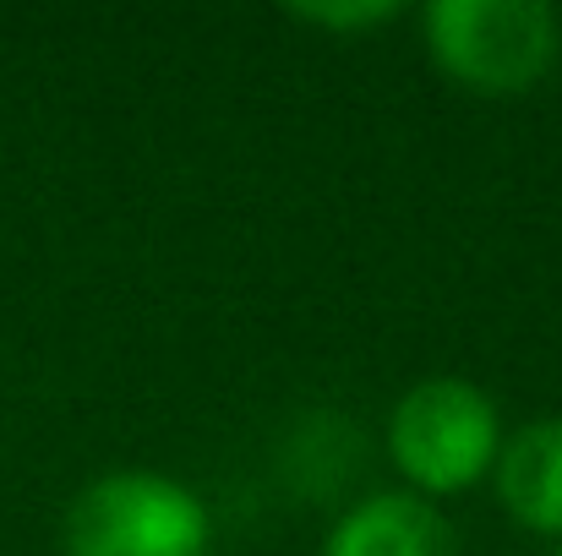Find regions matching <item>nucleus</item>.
Returning a JSON list of instances; mask_svg holds the SVG:
<instances>
[{"mask_svg":"<svg viewBox=\"0 0 562 556\" xmlns=\"http://www.w3.org/2000/svg\"><path fill=\"white\" fill-rule=\"evenodd\" d=\"M426 55L481 99H519L562 55V22L547 0H431L420 11Z\"/></svg>","mask_w":562,"mask_h":556,"instance_id":"f03ea898","label":"nucleus"},{"mask_svg":"<svg viewBox=\"0 0 562 556\" xmlns=\"http://www.w3.org/2000/svg\"><path fill=\"white\" fill-rule=\"evenodd\" d=\"M503 415L470 376H420L387 415V458L415 497H459L492 480L503 453Z\"/></svg>","mask_w":562,"mask_h":556,"instance_id":"f257e3e1","label":"nucleus"},{"mask_svg":"<svg viewBox=\"0 0 562 556\" xmlns=\"http://www.w3.org/2000/svg\"><path fill=\"white\" fill-rule=\"evenodd\" d=\"M290 22H306V27H323V33H367V27H382L393 16H404L398 0H317V5H284Z\"/></svg>","mask_w":562,"mask_h":556,"instance_id":"423d86ee","label":"nucleus"},{"mask_svg":"<svg viewBox=\"0 0 562 556\" xmlns=\"http://www.w3.org/2000/svg\"><path fill=\"white\" fill-rule=\"evenodd\" d=\"M66 556H213V513L165 469H110L88 480L66 519Z\"/></svg>","mask_w":562,"mask_h":556,"instance_id":"7ed1b4c3","label":"nucleus"},{"mask_svg":"<svg viewBox=\"0 0 562 556\" xmlns=\"http://www.w3.org/2000/svg\"><path fill=\"white\" fill-rule=\"evenodd\" d=\"M492 486L519 530L562 541V415H541L503 436Z\"/></svg>","mask_w":562,"mask_h":556,"instance_id":"39448f33","label":"nucleus"},{"mask_svg":"<svg viewBox=\"0 0 562 556\" xmlns=\"http://www.w3.org/2000/svg\"><path fill=\"white\" fill-rule=\"evenodd\" d=\"M558 556H562V552H558Z\"/></svg>","mask_w":562,"mask_h":556,"instance_id":"0eeeda50","label":"nucleus"},{"mask_svg":"<svg viewBox=\"0 0 562 556\" xmlns=\"http://www.w3.org/2000/svg\"><path fill=\"white\" fill-rule=\"evenodd\" d=\"M323 556H464L437 502L415 491H376L356 502L323 541Z\"/></svg>","mask_w":562,"mask_h":556,"instance_id":"20e7f679","label":"nucleus"}]
</instances>
